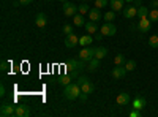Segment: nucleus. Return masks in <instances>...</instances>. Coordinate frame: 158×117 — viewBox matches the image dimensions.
<instances>
[{
  "label": "nucleus",
  "mask_w": 158,
  "mask_h": 117,
  "mask_svg": "<svg viewBox=\"0 0 158 117\" xmlns=\"http://www.w3.org/2000/svg\"><path fill=\"white\" fill-rule=\"evenodd\" d=\"M65 68H67V71H68V74L71 77H79V73L77 71L85 68V60H82V59H79V60L70 59L67 63H65Z\"/></svg>",
  "instance_id": "1"
},
{
  "label": "nucleus",
  "mask_w": 158,
  "mask_h": 117,
  "mask_svg": "<svg viewBox=\"0 0 158 117\" xmlns=\"http://www.w3.org/2000/svg\"><path fill=\"white\" fill-rule=\"evenodd\" d=\"M81 92H82V90H81V87H79V84H77V82H70V84L65 86L63 95H65V98H67V100L74 101V100H77V98H79Z\"/></svg>",
  "instance_id": "2"
},
{
  "label": "nucleus",
  "mask_w": 158,
  "mask_h": 117,
  "mask_svg": "<svg viewBox=\"0 0 158 117\" xmlns=\"http://www.w3.org/2000/svg\"><path fill=\"white\" fill-rule=\"evenodd\" d=\"M77 84H79V87H81V90L82 92H85V94H92L95 90V86H94V82H92L87 76H79L77 77V81H76Z\"/></svg>",
  "instance_id": "3"
},
{
  "label": "nucleus",
  "mask_w": 158,
  "mask_h": 117,
  "mask_svg": "<svg viewBox=\"0 0 158 117\" xmlns=\"http://www.w3.org/2000/svg\"><path fill=\"white\" fill-rule=\"evenodd\" d=\"M0 115H2V117L16 115V106H13L11 103H3V105L0 106Z\"/></svg>",
  "instance_id": "4"
},
{
  "label": "nucleus",
  "mask_w": 158,
  "mask_h": 117,
  "mask_svg": "<svg viewBox=\"0 0 158 117\" xmlns=\"http://www.w3.org/2000/svg\"><path fill=\"white\" fill-rule=\"evenodd\" d=\"M63 13H65V16H68V18H73L74 15H77V5H74V3H71V2H63Z\"/></svg>",
  "instance_id": "5"
},
{
  "label": "nucleus",
  "mask_w": 158,
  "mask_h": 117,
  "mask_svg": "<svg viewBox=\"0 0 158 117\" xmlns=\"http://www.w3.org/2000/svg\"><path fill=\"white\" fill-rule=\"evenodd\" d=\"M100 32H101L104 36H114V35L117 33V27H115L112 22H106V24H103V25H101Z\"/></svg>",
  "instance_id": "6"
},
{
  "label": "nucleus",
  "mask_w": 158,
  "mask_h": 117,
  "mask_svg": "<svg viewBox=\"0 0 158 117\" xmlns=\"http://www.w3.org/2000/svg\"><path fill=\"white\" fill-rule=\"evenodd\" d=\"M150 27H152V21H150L149 18H141L139 22H138V25H136V29H138L139 32H142V33L149 32Z\"/></svg>",
  "instance_id": "7"
},
{
  "label": "nucleus",
  "mask_w": 158,
  "mask_h": 117,
  "mask_svg": "<svg viewBox=\"0 0 158 117\" xmlns=\"http://www.w3.org/2000/svg\"><path fill=\"white\" fill-rule=\"evenodd\" d=\"M94 57H95V48H85V46H84V49L79 52V59H82V60H85V62L92 60Z\"/></svg>",
  "instance_id": "8"
},
{
  "label": "nucleus",
  "mask_w": 158,
  "mask_h": 117,
  "mask_svg": "<svg viewBox=\"0 0 158 117\" xmlns=\"http://www.w3.org/2000/svg\"><path fill=\"white\" fill-rule=\"evenodd\" d=\"M125 74H127L125 65H115V68L112 70V77H114V79H122Z\"/></svg>",
  "instance_id": "9"
},
{
  "label": "nucleus",
  "mask_w": 158,
  "mask_h": 117,
  "mask_svg": "<svg viewBox=\"0 0 158 117\" xmlns=\"http://www.w3.org/2000/svg\"><path fill=\"white\" fill-rule=\"evenodd\" d=\"M35 25L40 29H43L48 25V16L44 15V13H38V15L35 16Z\"/></svg>",
  "instance_id": "10"
},
{
  "label": "nucleus",
  "mask_w": 158,
  "mask_h": 117,
  "mask_svg": "<svg viewBox=\"0 0 158 117\" xmlns=\"http://www.w3.org/2000/svg\"><path fill=\"white\" fill-rule=\"evenodd\" d=\"M77 44H79V38H77L74 33L67 35V40H65V46H67V48H76Z\"/></svg>",
  "instance_id": "11"
},
{
  "label": "nucleus",
  "mask_w": 158,
  "mask_h": 117,
  "mask_svg": "<svg viewBox=\"0 0 158 117\" xmlns=\"http://www.w3.org/2000/svg\"><path fill=\"white\" fill-rule=\"evenodd\" d=\"M123 16H125L127 19L136 18V16H138V8H135V6H127V8L123 10Z\"/></svg>",
  "instance_id": "12"
},
{
  "label": "nucleus",
  "mask_w": 158,
  "mask_h": 117,
  "mask_svg": "<svg viewBox=\"0 0 158 117\" xmlns=\"http://www.w3.org/2000/svg\"><path fill=\"white\" fill-rule=\"evenodd\" d=\"M89 19L90 21H94V22H97V21H100L101 19V13H100V8H92L90 11H89Z\"/></svg>",
  "instance_id": "13"
},
{
  "label": "nucleus",
  "mask_w": 158,
  "mask_h": 117,
  "mask_svg": "<svg viewBox=\"0 0 158 117\" xmlns=\"http://www.w3.org/2000/svg\"><path fill=\"white\" fill-rule=\"evenodd\" d=\"M73 24L76 25V27H84V25H85L84 15H81V13H77V15H74V16H73Z\"/></svg>",
  "instance_id": "14"
},
{
  "label": "nucleus",
  "mask_w": 158,
  "mask_h": 117,
  "mask_svg": "<svg viewBox=\"0 0 158 117\" xmlns=\"http://www.w3.org/2000/svg\"><path fill=\"white\" fill-rule=\"evenodd\" d=\"M146 103H147L146 98L139 95V97H136V98L133 100V108H135V109H142L144 106H146Z\"/></svg>",
  "instance_id": "15"
},
{
  "label": "nucleus",
  "mask_w": 158,
  "mask_h": 117,
  "mask_svg": "<svg viewBox=\"0 0 158 117\" xmlns=\"http://www.w3.org/2000/svg\"><path fill=\"white\" fill-rule=\"evenodd\" d=\"M117 103H118L120 106L128 105V103H130V95H128V94H125V92L118 94V95H117Z\"/></svg>",
  "instance_id": "16"
},
{
  "label": "nucleus",
  "mask_w": 158,
  "mask_h": 117,
  "mask_svg": "<svg viewBox=\"0 0 158 117\" xmlns=\"http://www.w3.org/2000/svg\"><path fill=\"white\" fill-rule=\"evenodd\" d=\"M16 115L18 117H29L30 111L27 106H16Z\"/></svg>",
  "instance_id": "17"
},
{
  "label": "nucleus",
  "mask_w": 158,
  "mask_h": 117,
  "mask_svg": "<svg viewBox=\"0 0 158 117\" xmlns=\"http://www.w3.org/2000/svg\"><path fill=\"white\" fill-rule=\"evenodd\" d=\"M87 63H89V65H87V70H89V71H95L97 68H100V59H97V57H94L92 60H89Z\"/></svg>",
  "instance_id": "18"
},
{
  "label": "nucleus",
  "mask_w": 158,
  "mask_h": 117,
  "mask_svg": "<svg viewBox=\"0 0 158 117\" xmlns=\"http://www.w3.org/2000/svg\"><path fill=\"white\" fill-rule=\"evenodd\" d=\"M108 56V49L106 48H103V46H98V48H95V57L97 59H104V57H106Z\"/></svg>",
  "instance_id": "19"
},
{
  "label": "nucleus",
  "mask_w": 158,
  "mask_h": 117,
  "mask_svg": "<svg viewBox=\"0 0 158 117\" xmlns=\"http://www.w3.org/2000/svg\"><path fill=\"white\" fill-rule=\"evenodd\" d=\"M109 5H111L112 11H120L123 8V0H111Z\"/></svg>",
  "instance_id": "20"
},
{
  "label": "nucleus",
  "mask_w": 158,
  "mask_h": 117,
  "mask_svg": "<svg viewBox=\"0 0 158 117\" xmlns=\"http://www.w3.org/2000/svg\"><path fill=\"white\" fill-rule=\"evenodd\" d=\"M85 30H87L90 35H94V33L98 32V27H97V24H95L94 21H89V22H85Z\"/></svg>",
  "instance_id": "21"
},
{
  "label": "nucleus",
  "mask_w": 158,
  "mask_h": 117,
  "mask_svg": "<svg viewBox=\"0 0 158 117\" xmlns=\"http://www.w3.org/2000/svg\"><path fill=\"white\" fill-rule=\"evenodd\" d=\"M92 40H94V38L90 36V33L89 35H84V36L79 38V44H81V46H89L92 43Z\"/></svg>",
  "instance_id": "22"
},
{
  "label": "nucleus",
  "mask_w": 158,
  "mask_h": 117,
  "mask_svg": "<svg viewBox=\"0 0 158 117\" xmlns=\"http://www.w3.org/2000/svg\"><path fill=\"white\" fill-rule=\"evenodd\" d=\"M138 18L141 19V18H149V10L146 8V6H138Z\"/></svg>",
  "instance_id": "23"
},
{
  "label": "nucleus",
  "mask_w": 158,
  "mask_h": 117,
  "mask_svg": "<svg viewBox=\"0 0 158 117\" xmlns=\"http://www.w3.org/2000/svg\"><path fill=\"white\" fill-rule=\"evenodd\" d=\"M125 62H127V57H125L123 54H117V56L114 57V63H115V65H125Z\"/></svg>",
  "instance_id": "24"
},
{
  "label": "nucleus",
  "mask_w": 158,
  "mask_h": 117,
  "mask_svg": "<svg viewBox=\"0 0 158 117\" xmlns=\"http://www.w3.org/2000/svg\"><path fill=\"white\" fill-rule=\"evenodd\" d=\"M149 46L153 48V49L158 48V35H152V36L149 38Z\"/></svg>",
  "instance_id": "25"
},
{
  "label": "nucleus",
  "mask_w": 158,
  "mask_h": 117,
  "mask_svg": "<svg viewBox=\"0 0 158 117\" xmlns=\"http://www.w3.org/2000/svg\"><path fill=\"white\" fill-rule=\"evenodd\" d=\"M149 19H150L152 22H156V21H158V8H152V10H150Z\"/></svg>",
  "instance_id": "26"
},
{
  "label": "nucleus",
  "mask_w": 158,
  "mask_h": 117,
  "mask_svg": "<svg viewBox=\"0 0 158 117\" xmlns=\"http://www.w3.org/2000/svg\"><path fill=\"white\" fill-rule=\"evenodd\" d=\"M125 68H127V71L136 70V60H127L125 62Z\"/></svg>",
  "instance_id": "27"
},
{
  "label": "nucleus",
  "mask_w": 158,
  "mask_h": 117,
  "mask_svg": "<svg viewBox=\"0 0 158 117\" xmlns=\"http://www.w3.org/2000/svg\"><path fill=\"white\" fill-rule=\"evenodd\" d=\"M71 79H73V77H71L70 74H67V76H60V77H59V82H60L62 86H67V84L71 82Z\"/></svg>",
  "instance_id": "28"
},
{
  "label": "nucleus",
  "mask_w": 158,
  "mask_h": 117,
  "mask_svg": "<svg viewBox=\"0 0 158 117\" xmlns=\"http://www.w3.org/2000/svg\"><path fill=\"white\" fill-rule=\"evenodd\" d=\"M114 19H115V11H112V10L104 15V21H106V22H112Z\"/></svg>",
  "instance_id": "29"
},
{
  "label": "nucleus",
  "mask_w": 158,
  "mask_h": 117,
  "mask_svg": "<svg viewBox=\"0 0 158 117\" xmlns=\"http://www.w3.org/2000/svg\"><path fill=\"white\" fill-rule=\"evenodd\" d=\"M77 10H79V13H81V15H89V11H90V8H89V5H87V3L79 5V6H77Z\"/></svg>",
  "instance_id": "30"
},
{
  "label": "nucleus",
  "mask_w": 158,
  "mask_h": 117,
  "mask_svg": "<svg viewBox=\"0 0 158 117\" xmlns=\"http://www.w3.org/2000/svg\"><path fill=\"white\" fill-rule=\"evenodd\" d=\"M109 5V0H95V6L97 8H104V6H108Z\"/></svg>",
  "instance_id": "31"
},
{
  "label": "nucleus",
  "mask_w": 158,
  "mask_h": 117,
  "mask_svg": "<svg viewBox=\"0 0 158 117\" xmlns=\"http://www.w3.org/2000/svg\"><path fill=\"white\" fill-rule=\"evenodd\" d=\"M63 33H65V35H70V33H73V27H71L70 24L63 25Z\"/></svg>",
  "instance_id": "32"
},
{
  "label": "nucleus",
  "mask_w": 158,
  "mask_h": 117,
  "mask_svg": "<svg viewBox=\"0 0 158 117\" xmlns=\"http://www.w3.org/2000/svg\"><path fill=\"white\" fill-rule=\"evenodd\" d=\"M8 67H10V63H8V62H6V60H3V62H2V63H0V70H2V71H3V73H5V71H6V70H8Z\"/></svg>",
  "instance_id": "33"
},
{
  "label": "nucleus",
  "mask_w": 158,
  "mask_h": 117,
  "mask_svg": "<svg viewBox=\"0 0 158 117\" xmlns=\"http://www.w3.org/2000/svg\"><path fill=\"white\" fill-rule=\"evenodd\" d=\"M130 117H141V109H133L130 112Z\"/></svg>",
  "instance_id": "34"
},
{
  "label": "nucleus",
  "mask_w": 158,
  "mask_h": 117,
  "mask_svg": "<svg viewBox=\"0 0 158 117\" xmlns=\"http://www.w3.org/2000/svg\"><path fill=\"white\" fill-rule=\"evenodd\" d=\"M103 36H104V35H103L101 32H97V33H95V40H97V41H101Z\"/></svg>",
  "instance_id": "35"
},
{
  "label": "nucleus",
  "mask_w": 158,
  "mask_h": 117,
  "mask_svg": "<svg viewBox=\"0 0 158 117\" xmlns=\"http://www.w3.org/2000/svg\"><path fill=\"white\" fill-rule=\"evenodd\" d=\"M87 95H89V94H85V92H81V95H79V98H77V100L85 101V100H87Z\"/></svg>",
  "instance_id": "36"
},
{
  "label": "nucleus",
  "mask_w": 158,
  "mask_h": 117,
  "mask_svg": "<svg viewBox=\"0 0 158 117\" xmlns=\"http://www.w3.org/2000/svg\"><path fill=\"white\" fill-rule=\"evenodd\" d=\"M5 94H6V89H5V86L2 84V86H0V97H5Z\"/></svg>",
  "instance_id": "37"
},
{
  "label": "nucleus",
  "mask_w": 158,
  "mask_h": 117,
  "mask_svg": "<svg viewBox=\"0 0 158 117\" xmlns=\"http://www.w3.org/2000/svg\"><path fill=\"white\" fill-rule=\"evenodd\" d=\"M19 2H21V5H30L33 0H19Z\"/></svg>",
  "instance_id": "38"
},
{
  "label": "nucleus",
  "mask_w": 158,
  "mask_h": 117,
  "mask_svg": "<svg viewBox=\"0 0 158 117\" xmlns=\"http://www.w3.org/2000/svg\"><path fill=\"white\" fill-rule=\"evenodd\" d=\"M150 6H152V8H158V0H152V2H150Z\"/></svg>",
  "instance_id": "39"
},
{
  "label": "nucleus",
  "mask_w": 158,
  "mask_h": 117,
  "mask_svg": "<svg viewBox=\"0 0 158 117\" xmlns=\"http://www.w3.org/2000/svg\"><path fill=\"white\" fill-rule=\"evenodd\" d=\"M125 2H127V3H131V2H135V0H125Z\"/></svg>",
  "instance_id": "40"
},
{
  "label": "nucleus",
  "mask_w": 158,
  "mask_h": 117,
  "mask_svg": "<svg viewBox=\"0 0 158 117\" xmlns=\"http://www.w3.org/2000/svg\"><path fill=\"white\" fill-rule=\"evenodd\" d=\"M60 2H67V0H60Z\"/></svg>",
  "instance_id": "41"
},
{
  "label": "nucleus",
  "mask_w": 158,
  "mask_h": 117,
  "mask_svg": "<svg viewBox=\"0 0 158 117\" xmlns=\"http://www.w3.org/2000/svg\"><path fill=\"white\" fill-rule=\"evenodd\" d=\"M48 2H51V0H48Z\"/></svg>",
  "instance_id": "42"
},
{
  "label": "nucleus",
  "mask_w": 158,
  "mask_h": 117,
  "mask_svg": "<svg viewBox=\"0 0 158 117\" xmlns=\"http://www.w3.org/2000/svg\"><path fill=\"white\" fill-rule=\"evenodd\" d=\"M85 2H87V0H85Z\"/></svg>",
  "instance_id": "43"
}]
</instances>
